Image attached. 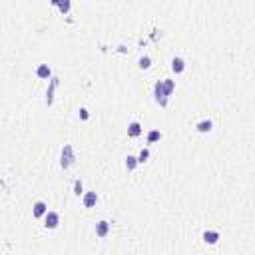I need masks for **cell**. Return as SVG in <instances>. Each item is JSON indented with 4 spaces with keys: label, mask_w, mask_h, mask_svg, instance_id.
Masks as SVG:
<instances>
[{
    "label": "cell",
    "mask_w": 255,
    "mask_h": 255,
    "mask_svg": "<svg viewBox=\"0 0 255 255\" xmlns=\"http://www.w3.org/2000/svg\"><path fill=\"white\" fill-rule=\"evenodd\" d=\"M172 68H173V72H181L184 70V60H181V58H176V60L172 62Z\"/></svg>",
    "instance_id": "277c9868"
},
{
    "label": "cell",
    "mask_w": 255,
    "mask_h": 255,
    "mask_svg": "<svg viewBox=\"0 0 255 255\" xmlns=\"http://www.w3.org/2000/svg\"><path fill=\"white\" fill-rule=\"evenodd\" d=\"M74 189H76V193L80 195V191H82V184H80V181H78V184H76V188H74Z\"/></svg>",
    "instance_id": "5bb4252c"
},
{
    "label": "cell",
    "mask_w": 255,
    "mask_h": 255,
    "mask_svg": "<svg viewBox=\"0 0 255 255\" xmlns=\"http://www.w3.org/2000/svg\"><path fill=\"white\" fill-rule=\"evenodd\" d=\"M106 233H108V223H106V221H100V225H98V235L104 237Z\"/></svg>",
    "instance_id": "8992f818"
},
{
    "label": "cell",
    "mask_w": 255,
    "mask_h": 255,
    "mask_svg": "<svg viewBox=\"0 0 255 255\" xmlns=\"http://www.w3.org/2000/svg\"><path fill=\"white\" fill-rule=\"evenodd\" d=\"M44 211H46V203L44 201H38L36 205H34V215H36V217H40Z\"/></svg>",
    "instance_id": "7a4b0ae2"
},
{
    "label": "cell",
    "mask_w": 255,
    "mask_h": 255,
    "mask_svg": "<svg viewBox=\"0 0 255 255\" xmlns=\"http://www.w3.org/2000/svg\"><path fill=\"white\" fill-rule=\"evenodd\" d=\"M134 160H136V158H127V161H126V165H127V168H130V169H132V168H134V165H136V161H134Z\"/></svg>",
    "instance_id": "7c38bea8"
},
{
    "label": "cell",
    "mask_w": 255,
    "mask_h": 255,
    "mask_svg": "<svg viewBox=\"0 0 255 255\" xmlns=\"http://www.w3.org/2000/svg\"><path fill=\"white\" fill-rule=\"evenodd\" d=\"M140 66H142V68H148V66H150V60H148V58H142V60H140Z\"/></svg>",
    "instance_id": "8fae6325"
},
{
    "label": "cell",
    "mask_w": 255,
    "mask_h": 255,
    "mask_svg": "<svg viewBox=\"0 0 255 255\" xmlns=\"http://www.w3.org/2000/svg\"><path fill=\"white\" fill-rule=\"evenodd\" d=\"M211 130V122H201L199 124V132H209Z\"/></svg>",
    "instance_id": "9c48e42d"
},
{
    "label": "cell",
    "mask_w": 255,
    "mask_h": 255,
    "mask_svg": "<svg viewBox=\"0 0 255 255\" xmlns=\"http://www.w3.org/2000/svg\"><path fill=\"white\" fill-rule=\"evenodd\" d=\"M140 124L138 122H134V124H130V136H140Z\"/></svg>",
    "instance_id": "52a82bcc"
},
{
    "label": "cell",
    "mask_w": 255,
    "mask_h": 255,
    "mask_svg": "<svg viewBox=\"0 0 255 255\" xmlns=\"http://www.w3.org/2000/svg\"><path fill=\"white\" fill-rule=\"evenodd\" d=\"M56 225H58V213L50 211V213L46 215V227H56Z\"/></svg>",
    "instance_id": "6da1fadb"
},
{
    "label": "cell",
    "mask_w": 255,
    "mask_h": 255,
    "mask_svg": "<svg viewBox=\"0 0 255 255\" xmlns=\"http://www.w3.org/2000/svg\"><path fill=\"white\" fill-rule=\"evenodd\" d=\"M146 158H148V152H142L140 154V161H146Z\"/></svg>",
    "instance_id": "4fadbf2b"
},
{
    "label": "cell",
    "mask_w": 255,
    "mask_h": 255,
    "mask_svg": "<svg viewBox=\"0 0 255 255\" xmlns=\"http://www.w3.org/2000/svg\"><path fill=\"white\" fill-rule=\"evenodd\" d=\"M38 76H42V78L50 76V68L48 66H40V68H38Z\"/></svg>",
    "instance_id": "ba28073f"
},
{
    "label": "cell",
    "mask_w": 255,
    "mask_h": 255,
    "mask_svg": "<svg viewBox=\"0 0 255 255\" xmlns=\"http://www.w3.org/2000/svg\"><path fill=\"white\" fill-rule=\"evenodd\" d=\"M96 201H98V195L94 193V191H92V193H88V195H86V199H84V203H86V207H92V205H94Z\"/></svg>",
    "instance_id": "3957f363"
},
{
    "label": "cell",
    "mask_w": 255,
    "mask_h": 255,
    "mask_svg": "<svg viewBox=\"0 0 255 255\" xmlns=\"http://www.w3.org/2000/svg\"><path fill=\"white\" fill-rule=\"evenodd\" d=\"M160 136H161V134H160V132H156V130H154V132H150V136H148V140H150V144H152V142H156V140H158Z\"/></svg>",
    "instance_id": "30bf717a"
},
{
    "label": "cell",
    "mask_w": 255,
    "mask_h": 255,
    "mask_svg": "<svg viewBox=\"0 0 255 255\" xmlns=\"http://www.w3.org/2000/svg\"><path fill=\"white\" fill-rule=\"evenodd\" d=\"M205 241H209V243H215L217 241V237H219V233H215V231H205Z\"/></svg>",
    "instance_id": "5b68a950"
}]
</instances>
